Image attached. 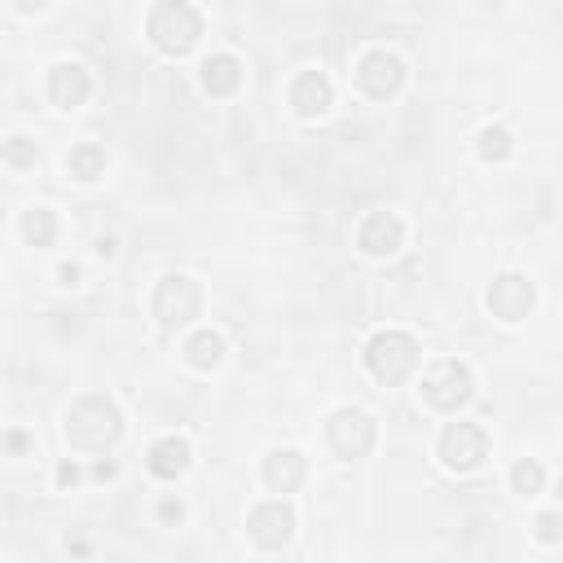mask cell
Instances as JSON below:
<instances>
[{
    "mask_svg": "<svg viewBox=\"0 0 563 563\" xmlns=\"http://www.w3.org/2000/svg\"><path fill=\"white\" fill-rule=\"evenodd\" d=\"M62 432H66V440H71L75 449L97 454V449H106V445H115L119 440L124 418H119V410L106 401V396H84V401H75L71 410H66Z\"/></svg>",
    "mask_w": 563,
    "mask_h": 563,
    "instance_id": "1",
    "label": "cell"
},
{
    "mask_svg": "<svg viewBox=\"0 0 563 563\" xmlns=\"http://www.w3.org/2000/svg\"><path fill=\"white\" fill-rule=\"evenodd\" d=\"M146 31L163 53H176V58H181V53H190L198 36H203V18H198V9L185 5V0H163V5L150 9Z\"/></svg>",
    "mask_w": 563,
    "mask_h": 563,
    "instance_id": "2",
    "label": "cell"
},
{
    "mask_svg": "<svg viewBox=\"0 0 563 563\" xmlns=\"http://www.w3.org/2000/svg\"><path fill=\"white\" fill-rule=\"evenodd\" d=\"M366 366L379 383H405L410 370L418 366V344L401 330H383V335L370 339L366 348Z\"/></svg>",
    "mask_w": 563,
    "mask_h": 563,
    "instance_id": "3",
    "label": "cell"
},
{
    "mask_svg": "<svg viewBox=\"0 0 563 563\" xmlns=\"http://www.w3.org/2000/svg\"><path fill=\"white\" fill-rule=\"evenodd\" d=\"M471 392H476V379H471V370L462 366V361H436V366L423 374V401L440 414L462 410V405L471 401Z\"/></svg>",
    "mask_w": 563,
    "mask_h": 563,
    "instance_id": "4",
    "label": "cell"
},
{
    "mask_svg": "<svg viewBox=\"0 0 563 563\" xmlns=\"http://www.w3.org/2000/svg\"><path fill=\"white\" fill-rule=\"evenodd\" d=\"M203 313V291H198L194 278H185V273H172V278L159 282V291H154V317H159L163 326H190L194 317Z\"/></svg>",
    "mask_w": 563,
    "mask_h": 563,
    "instance_id": "5",
    "label": "cell"
},
{
    "mask_svg": "<svg viewBox=\"0 0 563 563\" xmlns=\"http://www.w3.org/2000/svg\"><path fill=\"white\" fill-rule=\"evenodd\" d=\"M489 458V436L480 423H449L440 432V462L449 471H476Z\"/></svg>",
    "mask_w": 563,
    "mask_h": 563,
    "instance_id": "6",
    "label": "cell"
},
{
    "mask_svg": "<svg viewBox=\"0 0 563 563\" xmlns=\"http://www.w3.org/2000/svg\"><path fill=\"white\" fill-rule=\"evenodd\" d=\"M326 440H330V449H335V458H344V462L366 458L374 445V423L361 410H339L326 423Z\"/></svg>",
    "mask_w": 563,
    "mask_h": 563,
    "instance_id": "7",
    "label": "cell"
},
{
    "mask_svg": "<svg viewBox=\"0 0 563 563\" xmlns=\"http://www.w3.org/2000/svg\"><path fill=\"white\" fill-rule=\"evenodd\" d=\"M247 533L256 546L278 550V546L291 542V533H295V511L286 502H260L256 511L247 515Z\"/></svg>",
    "mask_w": 563,
    "mask_h": 563,
    "instance_id": "8",
    "label": "cell"
},
{
    "mask_svg": "<svg viewBox=\"0 0 563 563\" xmlns=\"http://www.w3.org/2000/svg\"><path fill=\"white\" fill-rule=\"evenodd\" d=\"M528 308H533V282L524 273H502L489 286V313L502 322H524Z\"/></svg>",
    "mask_w": 563,
    "mask_h": 563,
    "instance_id": "9",
    "label": "cell"
},
{
    "mask_svg": "<svg viewBox=\"0 0 563 563\" xmlns=\"http://www.w3.org/2000/svg\"><path fill=\"white\" fill-rule=\"evenodd\" d=\"M401 80H405V62L396 58V53H388V49L366 53L361 66H357V84L366 88L370 97H392L396 88H401Z\"/></svg>",
    "mask_w": 563,
    "mask_h": 563,
    "instance_id": "10",
    "label": "cell"
},
{
    "mask_svg": "<svg viewBox=\"0 0 563 563\" xmlns=\"http://www.w3.org/2000/svg\"><path fill=\"white\" fill-rule=\"evenodd\" d=\"M401 238H405V229H401V220H396L392 212L366 216V225H361V234H357L366 256H392V251L401 247Z\"/></svg>",
    "mask_w": 563,
    "mask_h": 563,
    "instance_id": "11",
    "label": "cell"
},
{
    "mask_svg": "<svg viewBox=\"0 0 563 563\" xmlns=\"http://www.w3.org/2000/svg\"><path fill=\"white\" fill-rule=\"evenodd\" d=\"M84 97H88V71L84 66H75V62L53 66L49 71V102L71 110V106H84Z\"/></svg>",
    "mask_w": 563,
    "mask_h": 563,
    "instance_id": "12",
    "label": "cell"
},
{
    "mask_svg": "<svg viewBox=\"0 0 563 563\" xmlns=\"http://www.w3.org/2000/svg\"><path fill=\"white\" fill-rule=\"evenodd\" d=\"M304 471H308V462L295 449H278V454L264 458V480H269L273 493H295L304 484Z\"/></svg>",
    "mask_w": 563,
    "mask_h": 563,
    "instance_id": "13",
    "label": "cell"
},
{
    "mask_svg": "<svg viewBox=\"0 0 563 563\" xmlns=\"http://www.w3.org/2000/svg\"><path fill=\"white\" fill-rule=\"evenodd\" d=\"M146 467H150V476H159V480H176L185 467H190V445H185L181 436L154 440L150 454H146Z\"/></svg>",
    "mask_w": 563,
    "mask_h": 563,
    "instance_id": "14",
    "label": "cell"
},
{
    "mask_svg": "<svg viewBox=\"0 0 563 563\" xmlns=\"http://www.w3.org/2000/svg\"><path fill=\"white\" fill-rule=\"evenodd\" d=\"M291 106L300 110L304 119L322 115V110L330 106V80L322 71H300L295 75V84H291Z\"/></svg>",
    "mask_w": 563,
    "mask_h": 563,
    "instance_id": "15",
    "label": "cell"
},
{
    "mask_svg": "<svg viewBox=\"0 0 563 563\" xmlns=\"http://www.w3.org/2000/svg\"><path fill=\"white\" fill-rule=\"evenodd\" d=\"M238 84H242V66L234 53H216V58L203 62V88L212 97H229Z\"/></svg>",
    "mask_w": 563,
    "mask_h": 563,
    "instance_id": "16",
    "label": "cell"
},
{
    "mask_svg": "<svg viewBox=\"0 0 563 563\" xmlns=\"http://www.w3.org/2000/svg\"><path fill=\"white\" fill-rule=\"evenodd\" d=\"M220 357H225V339L216 330H198L190 344H185V361L194 370H212V366H220Z\"/></svg>",
    "mask_w": 563,
    "mask_h": 563,
    "instance_id": "17",
    "label": "cell"
},
{
    "mask_svg": "<svg viewBox=\"0 0 563 563\" xmlns=\"http://www.w3.org/2000/svg\"><path fill=\"white\" fill-rule=\"evenodd\" d=\"M66 168H71V176H80V181H97L106 172V150L97 141H84V146H75L66 154Z\"/></svg>",
    "mask_w": 563,
    "mask_h": 563,
    "instance_id": "18",
    "label": "cell"
},
{
    "mask_svg": "<svg viewBox=\"0 0 563 563\" xmlns=\"http://www.w3.org/2000/svg\"><path fill=\"white\" fill-rule=\"evenodd\" d=\"M22 234H27L31 247H49L53 234H58V220H53V212H44V207H31L22 216Z\"/></svg>",
    "mask_w": 563,
    "mask_h": 563,
    "instance_id": "19",
    "label": "cell"
},
{
    "mask_svg": "<svg viewBox=\"0 0 563 563\" xmlns=\"http://www.w3.org/2000/svg\"><path fill=\"white\" fill-rule=\"evenodd\" d=\"M511 484H515V493L533 498V493H542V484H546V467L537 458H520L511 471Z\"/></svg>",
    "mask_w": 563,
    "mask_h": 563,
    "instance_id": "20",
    "label": "cell"
},
{
    "mask_svg": "<svg viewBox=\"0 0 563 563\" xmlns=\"http://www.w3.org/2000/svg\"><path fill=\"white\" fill-rule=\"evenodd\" d=\"M476 150H480L484 163H502L506 154H511V132H506V128H484L480 141H476Z\"/></svg>",
    "mask_w": 563,
    "mask_h": 563,
    "instance_id": "21",
    "label": "cell"
},
{
    "mask_svg": "<svg viewBox=\"0 0 563 563\" xmlns=\"http://www.w3.org/2000/svg\"><path fill=\"white\" fill-rule=\"evenodd\" d=\"M5 163L9 168H27V163H36V141L31 137H9L5 141Z\"/></svg>",
    "mask_w": 563,
    "mask_h": 563,
    "instance_id": "22",
    "label": "cell"
},
{
    "mask_svg": "<svg viewBox=\"0 0 563 563\" xmlns=\"http://www.w3.org/2000/svg\"><path fill=\"white\" fill-rule=\"evenodd\" d=\"M537 537H542V542H559V537H563V520L555 511L537 515Z\"/></svg>",
    "mask_w": 563,
    "mask_h": 563,
    "instance_id": "23",
    "label": "cell"
},
{
    "mask_svg": "<svg viewBox=\"0 0 563 563\" xmlns=\"http://www.w3.org/2000/svg\"><path fill=\"white\" fill-rule=\"evenodd\" d=\"M75 480H80V467H75V462H62V467H58V484H62V489H71Z\"/></svg>",
    "mask_w": 563,
    "mask_h": 563,
    "instance_id": "24",
    "label": "cell"
},
{
    "mask_svg": "<svg viewBox=\"0 0 563 563\" xmlns=\"http://www.w3.org/2000/svg\"><path fill=\"white\" fill-rule=\"evenodd\" d=\"M159 511H163V520H181V502H163Z\"/></svg>",
    "mask_w": 563,
    "mask_h": 563,
    "instance_id": "25",
    "label": "cell"
},
{
    "mask_svg": "<svg viewBox=\"0 0 563 563\" xmlns=\"http://www.w3.org/2000/svg\"><path fill=\"white\" fill-rule=\"evenodd\" d=\"M115 476V462H97V480H110Z\"/></svg>",
    "mask_w": 563,
    "mask_h": 563,
    "instance_id": "26",
    "label": "cell"
},
{
    "mask_svg": "<svg viewBox=\"0 0 563 563\" xmlns=\"http://www.w3.org/2000/svg\"><path fill=\"white\" fill-rule=\"evenodd\" d=\"M5 445H9V449H14V454H18V449H22V445H27V440H22V432H9V436H5Z\"/></svg>",
    "mask_w": 563,
    "mask_h": 563,
    "instance_id": "27",
    "label": "cell"
}]
</instances>
